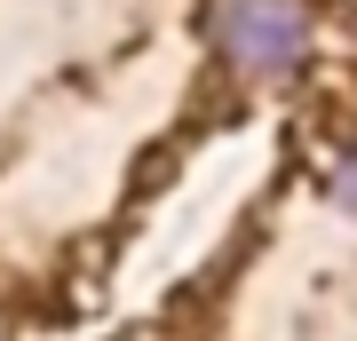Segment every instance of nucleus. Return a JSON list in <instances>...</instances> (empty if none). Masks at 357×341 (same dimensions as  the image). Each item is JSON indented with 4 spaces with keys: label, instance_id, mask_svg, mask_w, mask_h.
<instances>
[{
    "label": "nucleus",
    "instance_id": "2",
    "mask_svg": "<svg viewBox=\"0 0 357 341\" xmlns=\"http://www.w3.org/2000/svg\"><path fill=\"white\" fill-rule=\"evenodd\" d=\"M326 190H333V206H342V215H357V151H342L326 167Z\"/></svg>",
    "mask_w": 357,
    "mask_h": 341
},
{
    "label": "nucleus",
    "instance_id": "1",
    "mask_svg": "<svg viewBox=\"0 0 357 341\" xmlns=\"http://www.w3.org/2000/svg\"><path fill=\"white\" fill-rule=\"evenodd\" d=\"M310 40V0H215V48L238 72H286Z\"/></svg>",
    "mask_w": 357,
    "mask_h": 341
}]
</instances>
